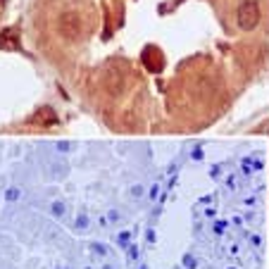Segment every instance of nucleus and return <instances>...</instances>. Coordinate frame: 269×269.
I'll return each mask as SVG.
<instances>
[{
	"label": "nucleus",
	"instance_id": "1",
	"mask_svg": "<svg viewBox=\"0 0 269 269\" xmlns=\"http://www.w3.org/2000/svg\"><path fill=\"white\" fill-rule=\"evenodd\" d=\"M236 19H238V27H241L243 31H253V29H257V24H260V19H262L260 5H257L255 0H245V3H241L238 12H236Z\"/></svg>",
	"mask_w": 269,
	"mask_h": 269
},
{
	"label": "nucleus",
	"instance_id": "2",
	"mask_svg": "<svg viewBox=\"0 0 269 269\" xmlns=\"http://www.w3.org/2000/svg\"><path fill=\"white\" fill-rule=\"evenodd\" d=\"M57 31L64 41H79L81 38V17L76 12H64L60 14V21H57Z\"/></svg>",
	"mask_w": 269,
	"mask_h": 269
}]
</instances>
